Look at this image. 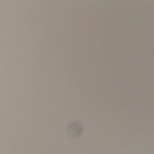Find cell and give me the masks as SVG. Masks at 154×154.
Segmentation results:
<instances>
[{"mask_svg": "<svg viewBox=\"0 0 154 154\" xmlns=\"http://www.w3.org/2000/svg\"><path fill=\"white\" fill-rule=\"evenodd\" d=\"M83 131V126L79 122H71L67 129V132L72 137H79Z\"/></svg>", "mask_w": 154, "mask_h": 154, "instance_id": "obj_1", "label": "cell"}]
</instances>
